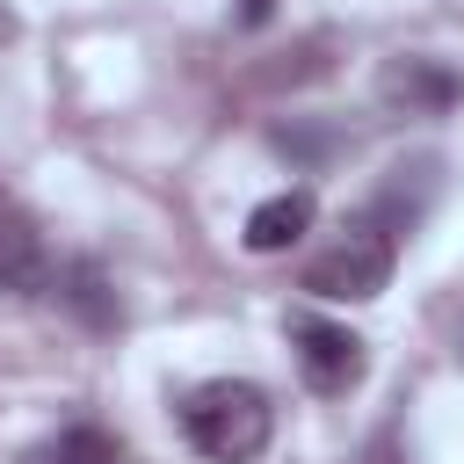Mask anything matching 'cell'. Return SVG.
I'll use <instances>...</instances> for the list:
<instances>
[{"mask_svg":"<svg viewBox=\"0 0 464 464\" xmlns=\"http://www.w3.org/2000/svg\"><path fill=\"white\" fill-rule=\"evenodd\" d=\"M377 102L392 116H450L464 102V80L442 58H384L377 72Z\"/></svg>","mask_w":464,"mask_h":464,"instance_id":"4","label":"cell"},{"mask_svg":"<svg viewBox=\"0 0 464 464\" xmlns=\"http://www.w3.org/2000/svg\"><path fill=\"white\" fill-rule=\"evenodd\" d=\"M290 348H297V370H304L312 392L334 399V392H355V384H362V341H355L348 326L297 312V319H290Z\"/></svg>","mask_w":464,"mask_h":464,"instance_id":"3","label":"cell"},{"mask_svg":"<svg viewBox=\"0 0 464 464\" xmlns=\"http://www.w3.org/2000/svg\"><path fill=\"white\" fill-rule=\"evenodd\" d=\"M246 14H268V0H246Z\"/></svg>","mask_w":464,"mask_h":464,"instance_id":"9","label":"cell"},{"mask_svg":"<svg viewBox=\"0 0 464 464\" xmlns=\"http://www.w3.org/2000/svg\"><path fill=\"white\" fill-rule=\"evenodd\" d=\"M65 283H72V290H65V304H80L87 319H109V297H102V276H94V268H72Z\"/></svg>","mask_w":464,"mask_h":464,"instance_id":"8","label":"cell"},{"mask_svg":"<svg viewBox=\"0 0 464 464\" xmlns=\"http://www.w3.org/2000/svg\"><path fill=\"white\" fill-rule=\"evenodd\" d=\"M384 283H392V232H377V225H355L348 239H334L326 254L304 261V290L326 304H362Z\"/></svg>","mask_w":464,"mask_h":464,"instance_id":"2","label":"cell"},{"mask_svg":"<svg viewBox=\"0 0 464 464\" xmlns=\"http://www.w3.org/2000/svg\"><path fill=\"white\" fill-rule=\"evenodd\" d=\"M304 232H312V196H304V188H283V196H268V203L246 210V246H254V254H283V246H297Z\"/></svg>","mask_w":464,"mask_h":464,"instance_id":"6","label":"cell"},{"mask_svg":"<svg viewBox=\"0 0 464 464\" xmlns=\"http://www.w3.org/2000/svg\"><path fill=\"white\" fill-rule=\"evenodd\" d=\"M22 464H123V450L102 428H58L51 442H36Z\"/></svg>","mask_w":464,"mask_h":464,"instance_id":"7","label":"cell"},{"mask_svg":"<svg viewBox=\"0 0 464 464\" xmlns=\"http://www.w3.org/2000/svg\"><path fill=\"white\" fill-rule=\"evenodd\" d=\"M181 435L210 464H254L268 450V435H276V406L246 377H210V384H196L181 399Z\"/></svg>","mask_w":464,"mask_h":464,"instance_id":"1","label":"cell"},{"mask_svg":"<svg viewBox=\"0 0 464 464\" xmlns=\"http://www.w3.org/2000/svg\"><path fill=\"white\" fill-rule=\"evenodd\" d=\"M44 290H51V254L36 225L0 196V297H44Z\"/></svg>","mask_w":464,"mask_h":464,"instance_id":"5","label":"cell"}]
</instances>
